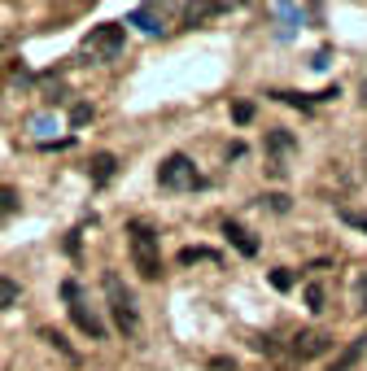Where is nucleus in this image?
Wrapping results in <instances>:
<instances>
[{"instance_id": "9", "label": "nucleus", "mask_w": 367, "mask_h": 371, "mask_svg": "<svg viewBox=\"0 0 367 371\" xmlns=\"http://www.w3.org/2000/svg\"><path fill=\"white\" fill-rule=\"evenodd\" d=\"M223 236H228V241H232L236 249H241L245 258H254V254H258V241H254L250 232H245L241 223H232V219H228V223H223Z\"/></svg>"}, {"instance_id": "15", "label": "nucleus", "mask_w": 367, "mask_h": 371, "mask_svg": "<svg viewBox=\"0 0 367 371\" xmlns=\"http://www.w3.org/2000/svg\"><path fill=\"white\" fill-rule=\"evenodd\" d=\"M354 310H359V315H367V267L354 271Z\"/></svg>"}, {"instance_id": "18", "label": "nucleus", "mask_w": 367, "mask_h": 371, "mask_svg": "<svg viewBox=\"0 0 367 371\" xmlns=\"http://www.w3.org/2000/svg\"><path fill=\"white\" fill-rule=\"evenodd\" d=\"M341 223L359 227V232H367V210H341Z\"/></svg>"}, {"instance_id": "21", "label": "nucleus", "mask_w": 367, "mask_h": 371, "mask_svg": "<svg viewBox=\"0 0 367 371\" xmlns=\"http://www.w3.org/2000/svg\"><path fill=\"white\" fill-rule=\"evenodd\" d=\"M70 118H75V127H84L92 118V105H75V114H70Z\"/></svg>"}, {"instance_id": "16", "label": "nucleus", "mask_w": 367, "mask_h": 371, "mask_svg": "<svg viewBox=\"0 0 367 371\" xmlns=\"http://www.w3.org/2000/svg\"><path fill=\"white\" fill-rule=\"evenodd\" d=\"M14 210H18V193L14 188H0V223H5Z\"/></svg>"}, {"instance_id": "8", "label": "nucleus", "mask_w": 367, "mask_h": 371, "mask_svg": "<svg viewBox=\"0 0 367 371\" xmlns=\"http://www.w3.org/2000/svg\"><path fill=\"white\" fill-rule=\"evenodd\" d=\"M363 354H367V337H354L346 350L333 358V367H328V371H350V367H359V358H363Z\"/></svg>"}, {"instance_id": "7", "label": "nucleus", "mask_w": 367, "mask_h": 371, "mask_svg": "<svg viewBox=\"0 0 367 371\" xmlns=\"http://www.w3.org/2000/svg\"><path fill=\"white\" fill-rule=\"evenodd\" d=\"M127 27H140L145 35H162V31H167V18H162L153 5H136L132 14H127Z\"/></svg>"}, {"instance_id": "19", "label": "nucleus", "mask_w": 367, "mask_h": 371, "mask_svg": "<svg viewBox=\"0 0 367 371\" xmlns=\"http://www.w3.org/2000/svg\"><path fill=\"white\" fill-rule=\"evenodd\" d=\"M263 206H271L276 214H289V197H284V193H271V197H263Z\"/></svg>"}, {"instance_id": "3", "label": "nucleus", "mask_w": 367, "mask_h": 371, "mask_svg": "<svg viewBox=\"0 0 367 371\" xmlns=\"http://www.w3.org/2000/svg\"><path fill=\"white\" fill-rule=\"evenodd\" d=\"M158 184L167 188V193H193V188H201L197 162L188 158V153H171V158H162V166H158Z\"/></svg>"}, {"instance_id": "22", "label": "nucleus", "mask_w": 367, "mask_h": 371, "mask_svg": "<svg viewBox=\"0 0 367 371\" xmlns=\"http://www.w3.org/2000/svg\"><path fill=\"white\" fill-rule=\"evenodd\" d=\"M271 284H276V289H289L293 275H289V271H271Z\"/></svg>"}, {"instance_id": "17", "label": "nucleus", "mask_w": 367, "mask_h": 371, "mask_svg": "<svg viewBox=\"0 0 367 371\" xmlns=\"http://www.w3.org/2000/svg\"><path fill=\"white\" fill-rule=\"evenodd\" d=\"M53 127H57V118H53V114H35V118H31V131H35V136H49Z\"/></svg>"}, {"instance_id": "5", "label": "nucleus", "mask_w": 367, "mask_h": 371, "mask_svg": "<svg viewBox=\"0 0 367 371\" xmlns=\"http://www.w3.org/2000/svg\"><path fill=\"white\" fill-rule=\"evenodd\" d=\"M62 293H66V302H70V319L79 323V332H84V337H92V341H105V337H110L105 319L84 302V297H79V284H75V280H66V284H62Z\"/></svg>"}, {"instance_id": "12", "label": "nucleus", "mask_w": 367, "mask_h": 371, "mask_svg": "<svg viewBox=\"0 0 367 371\" xmlns=\"http://www.w3.org/2000/svg\"><path fill=\"white\" fill-rule=\"evenodd\" d=\"M302 297H306V310H311V315H324V310H328V293H324V284H306Z\"/></svg>"}, {"instance_id": "4", "label": "nucleus", "mask_w": 367, "mask_h": 371, "mask_svg": "<svg viewBox=\"0 0 367 371\" xmlns=\"http://www.w3.org/2000/svg\"><path fill=\"white\" fill-rule=\"evenodd\" d=\"M127 44V31L118 27V22H105V27H92L88 40H84V57H92V62H114L118 53H123Z\"/></svg>"}, {"instance_id": "6", "label": "nucleus", "mask_w": 367, "mask_h": 371, "mask_svg": "<svg viewBox=\"0 0 367 371\" xmlns=\"http://www.w3.org/2000/svg\"><path fill=\"white\" fill-rule=\"evenodd\" d=\"M333 350V332H324V328H311V332H298V337H293V354L302 358H319V354H328Z\"/></svg>"}, {"instance_id": "2", "label": "nucleus", "mask_w": 367, "mask_h": 371, "mask_svg": "<svg viewBox=\"0 0 367 371\" xmlns=\"http://www.w3.org/2000/svg\"><path fill=\"white\" fill-rule=\"evenodd\" d=\"M101 289H105V306H110V315H114V328L123 332V337H132V332L140 328L136 297L127 293V284L118 280V271H105V275H101Z\"/></svg>"}, {"instance_id": "11", "label": "nucleus", "mask_w": 367, "mask_h": 371, "mask_svg": "<svg viewBox=\"0 0 367 371\" xmlns=\"http://www.w3.org/2000/svg\"><path fill=\"white\" fill-rule=\"evenodd\" d=\"M271 14H276V22H280V40H289L293 27L302 22V9H298V5H276Z\"/></svg>"}, {"instance_id": "13", "label": "nucleus", "mask_w": 367, "mask_h": 371, "mask_svg": "<svg viewBox=\"0 0 367 371\" xmlns=\"http://www.w3.org/2000/svg\"><path fill=\"white\" fill-rule=\"evenodd\" d=\"M18 297H22V284L9 280V275H0V310H14Z\"/></svg>"}, {"instance_id": "1", "label": "nucleus", "mask_w": 367, "mask_h": 371, "mask_svg": "<svg viewBox=\"0 0 367 371\" xmlns=\"http://www.w3.org/2000/svg\"><path fill=\"white\" fill-rule=\"evenodd\" d=\"M127 249H132V262L145 280H158L162 275V236L153 232V223L132 219L127 223Z\"/></svg>"}, {"instance_id": "10", "label": "nucleus", "mask_w": 367, "mask_h": 371, "mask_svg": "<svg viewBox=\"0 0 367 371\" xmlns=\"http://www.w3.org/2000/svg\"><path fill=\"white\" fill-rule=\"evenodd\" d=\"M114 171H118V158L114 153H97V158H92V166H88V175H92V184H110L114 179Z\"/></svg>"}, {"instance_id": "14", "label": "nucleus", "mask_w": 367, "mask_h": 371, "mask_svg": "<svg viewBox=\"0 0 367 371\" xmlns=\"http://www.w3.org/2000/svg\"><path fill=\"white\" fill-rule=\"evenodd\" d=\"M193 262H219V254H215V249H193V245H188V249H180V267H193Z\"/></svg>"}, {"instance_id": "23", "label": "nucleus", "mask_w": 367, "mask_h": 371, "mask_svg": "<svg viewBox=\"0 0 367 371\" xmlns=\"http://www.w3.org/2000/svg\"><path fill=\"white\" fill-rule=\"evenodd\" d=\"M328 57H333V53H328V49H319V53H315V62H311V66H315V70H328Z\"/></svg>"}, {"instance_id": "20", "label": "nucleus", "mask_w": 367, "mask_h": 371, "mask_svg": "<svg viewBox=\"0 0 367 371\" xmlns=\"http://www.w3.org/2000/svg\"><path fill=\"white\" fill-rule=\"evenodd\" d=\"M232 118H236V123H250V118H254V105H236V110H232Z\"/></svg>"}]
</instances>
